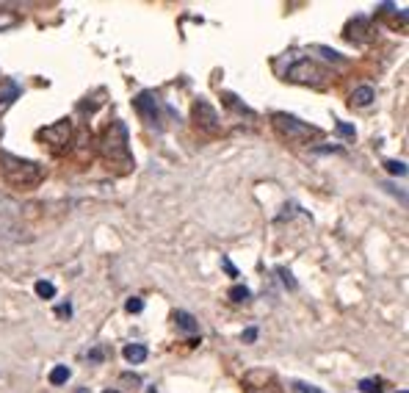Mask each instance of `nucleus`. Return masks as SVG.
Instances as JSON below:
<instances>
[{
    "mask_svg": "<svg viewBox=\"0 0 409 393\" xmlns=\"http://www.w3.org/2000/svg\"><path fill=\"white\" fill-rule=\"evenodd\" d=\"M0 169H3V177L17 186V189H33L42 183L45 172L36 161H28V158H19V155H11V152H0Z\"/></svg>",
    "mask_w": 409,
    "mask_h": 393,
    "instance_id": "f257e3e1",
    "label": "nucleus"
},
{
    "mask_svg": "<svg viewBox=\"0 0 409 393\" xmlns=\"http://www.w3.org/2000/svg\"><path fill=\"white\" fill-rule=\"evenodd\" d=\"M100 152L105 161L111 163H119V166H133V158H130V147H127V125L125 122H111L100 138Z\"/></svg>",
    "mask_w": 409,
    "mask_h": 393,
    "instance_id": "f03ea898",
    "label": "nucleus"
},
{
    "mask_svg": "<svg viewBox=\"0 0 409 393\" xmlns=\"http://www.w3.org/2000/svg\"><path fill=\"white\" fill-rule=\"evenodd\" d=\"M285 78L294 81V83H305V86H323V83L329 81V70L318 67V64L310 61V58H299V61H294V64L288 67Z\"/></svg>",
    "mask_w": 409,
    "mask_h": 393,
    "instance_id": "7ed1b4c3",
    "label": "nucleus"
},
{
    "mask_svg": "<svg viewBox=\"0 0 409 393\" xmlns=\"http://www.w3.org/2000/svg\"><path fill=\"white\" fill-rule=\"evenodd\" d=\"M271 122H274V128L282 133L288 141H310L312 136H318V128L307 125V122H302L299 117L285 114V111H277V114L271 117Z\"/></svg>",
    "mask_w": 409,
    "mask_h": 393,
    "instance_id": "20e7f679",
    "label": "nucleus"
},
{
    "mask_svg": "<svg viewBox=\"0 0 409 393\" xmlns=\"http://www.w3.org/2000/svg\"><path fill=\"white\" fill-rule=\"evenodd\" d=\"M133 106H136V111L144 117V122H147L150 128H161V114H163V111H166V114H175L172 109L163 106V100H161L155 92H141V95L133 100Z\"/></svg>",
    "mask_w": 409,
    "mask_h": 393,
    "instance_id": "39448f33",
    "label": "nucleus"
},
{
    "mask_svg": "<svg viewBox=\"0 0 409 393\" xmlns=\"http://www.w3.org/2000/svg\"><path fill=\"white\" fill-rule=\"evenodd\" d=\"M39 138H42L45 144H50L56 152H64V150L72 144V122H70V120H58V122L42 128V131H39Z\"/></svg>",
    "mask_w": 409,
    "mask_h": 393,
    "instance_id": "423d86ee",
    "label": "nucleus"
},
{
    "mask_svg": "<svg viewBox=\"0 0 409 393\" xmlns=\"http://www.w3.org/2000/svg\"><path fill=\"white\" fill-rule=\"evenodd\" d=\"M191 114H194V122H197V128H202L205 133H218L221 131V122H218V114H216V109L200 97V100H194V109H191Z\"/></svg>",
    "mask_w": 409,
    "mask_h": 393,
    "instance_id": "0eeeda50",
    "label": "nucleus"
},
{
    "mask_svg": "<svg viewBox=\"0 0 409 393\" xmlns=\"http://www.w3.org/2000/svg\"><path fill=\"white\" fill-rule=\"evenodd\" d=\"M371 22L365 19V17H357L354 22H348V28H346V39H351V42H368L371 39Z\"/></svg>",
    "mask_w": 409,
    "mask_h": 393,
    "instance_id": "6e6552de",
    "label": "nucleus"
},
{
    "mask_svg": "<svg viewBox=\"0 0 409 393\" xmlns=\"http://www.w3.org/2000/svg\"><path fill=\"white\" fill-rule=\"evenodd\" d=\"M19 97V83L17 81H3V86H0V109H8L14 100Z\"/></svg>",
    "mask_w": 409,
    "mask_h": 393,
    "instance_id": "1a4fd4ad",
    "label": "nucleus"
},
{
    "mask_svg": "<svg viewBox=\"0 0 409 393\" xmlns=\"http://www.w3.org/2000/svg\"><path fill=\"white\" fill-rule=\"evenodd\" d=\"M374 89L371 86H360V89H354L351 92V106H357V109H365V106H371L374 103Z\"/></svg>",
    "mask_w": 409,
    "mask_h": 393,
    "instance_id": "9d476101",
    "label": "nucleus"
},
{
    "mask_svg": "<svg viewBox=\"0 0 409 393\" xmlns=\"http://www.w3.org/2000/svg\"><path fill=\"white\" fill-rule=\"evenodd\" d=\"M122 355H125L127 363H144L147 360V346L144 344H127L122 349Z\"/></svg>",
    "mask_w": 409,
    "mask_h": 393,
    "instance_id": "9b49d317",
    "label": "nucleus"
},
{
    "mask_svg": "<svg viewBox=\"0 0 409 393\" xmlns=\"http://www.w3.org/2000/svg\"><path fill=\"white\" fill-rule=\"evenodd\" d=\"M175 321H177V327L186 330V332H197V330H200L197 319H194L191 313H186V310H177V313H175Z\"/></svg>",
    "mask_w": 409,
    "mask_h": 393,
    "instance_id": "f8f14e48",
    "label": "nucleus"
},
{
    "mask_svg": "<svg viewBox=\"0 0 409 393\" xmlns=\"http://www.w3.org/2000/svg\"><path fill=\"white\" fill-rule=\"evenodd\" d=\"M227 296H230L232 302H249V299H252V291H249L246 285H232Z\"/></svg>",
    "mask_w": 409,
    "mask_h": 393,
    "instance_id": "ddd939ff",
    "label": "nucleus"
},
{
    "mask_svg": "<svg viewBox=\"0 0 409 393\" xmlns=\"http://www.w3.org/2000/svg\"><path fill=\"white\" fill-rule=\"evenodd\" d=\"M70 374H72V371H70L67 366H56V369L50 371V385H64V383L70 380Z\"/></svg>",
    "mask_w": 409,
    "mask_h": 393,
    "instance_id": "4468645a",
    "label": "nucleus"
},
{
    "mask_svg": "<svg viewBox=\"0 0 409 393\" xmlns=\"http://www.w3.org/2000/svg\"><path fill=\"white\" fill-rule=\"evenodd\" d=\"M224 103H227L230 109H235L238 114H246V117H255V111H252L249 106H243V103H238V97H235V95H224Z\"/></svg>",
    "mask_w": 409,
    "mask_h": 393,
    "instance_id": "2eb2a0df",
    "label": "nucleus"
},
{
    "mask_svg": "<svg viewBox=\"0 0 409 393\" xmlns=\"http://www.w3.org/2000/svg\"><path fill=\"white\" fill-rule=\"evenodd\" d=\"M36 294H39L42 299H53V296H56V285L47 282V280H39V282H36Z\"/></svg>",
    "mask_w": 409,
    "mask_h": 393,
    "instance_id": "dca6fc26",
    "label": "nucleus"
},
{
    "mask_svg": "<svg viewBox=\"0 0 409 393\" xmlns=\"http://www.w3.org/2000/svg\"><path fill=\"white\" fill-rule=\"evenodd\" d=\"M362 393H382V380H360Z\"/></svg>",
    "mask_w": 409,
    "mask_h": 393,
    "instance_id": "f3484780",
    "label": "nucleus"
},
{
    "mask_svg": "<svg viewBox=\"0 0 409 393\" xmlns=\"http://www.w3.org/2000/svg\"><path fill=\"white\" fill-rule=\"evenodd\" d=\"M385 166H387V172H390V175H399V177H404V175H407V163H404V161H387Z\"/></svg>",
    "mask_w": 409,
    "mask_h": 393,
    "instance_id": "a211bd4d",
    "label": "nucleus"
},
{
    "mask_svg": "<svg viewBox=\"0 0 409 393\" xmlns=\"http://www.w3.org/2000/svg\"><path fill=\"white\" fill-rule=\"evenodd\" d=\"M125 310H127V313H141V310H144V302H141L138 296H130V299L125 302Z\"/></svg>",
    "mask_w": 409,
    "mask_h": 393,
    "instance_id": "6ab92c4d",
    "label": "nucleus"
},
{
    "mask_svg": "<svg viewBox=\"0 0 409 393\" xmlns=\"http://www.w3.org/2000/svg\"><path fill=\"white\" fill-rule=\"evenodd\" d=\"M315 50H318V53H323V58H329V61H343V56H340L337 50H329V47H323V45H318Z\"/></svg>",
    "mask_w": 409,
    "mask_h": 393,
    "instance_id": "aec40b11",
    "label": "nucleus"
},
{
    "mask_svg": "<svg viewBox=\"0 0 409 393\" xmlns=\"http://www.w3.org/2000/svg\"><path fill=\"white\" fill-rule=\"evenodd\" d=\"M246 393H282L274 383H268V385H260V388H255V385H249Z\"/></svg>",
    "mask_w": 409,
    "mask_h": 393,
    "instance_id": "412c9836",
    "label": "nucleus"
},
{
    "mask_svg": "<svg viewBox=\"0 0 409 393\" xmlns=\"http://www.w3.org/2000/svg\"><path fill=\"white\" fill-rule=\"evenodd\" d=\"M294 393H323L321 388L310 385V383H294Z\"/></svg>",
    "mask_w": 409,
    "mask_h": 393,
    "instance_id": "4be33fe9",
    "label": "nucleus"
},
{
    "mask_svg": "<svg viewBox=\"0 0 409 393\" xmlns=\"http://www.w3.org/2000/svg\"><path fill=\"white\" fill-rule=\"evenodd\" d=\"M277 274L282 277V282H285L288 288H296V280H294V274H291L288 268H282V266H280V268H277Z\"/></svg>",
    "mask_w": 409,
    "mask_h": 393,
    "instance_id": "5701e85b",
    "label": "nucleus"
},
{
    "mask_svg": "<svg viewBox=\"0 0 409 393\" xmlns=\"http://www.w3.org/2000/svg\"><path fill=\"white\" fill-rule=\"evenodd\" d=\"M335 128H337V133H340V136H348V138H354V125H348V122H337Z\"/></svg>",
    "mask_w": 409,
    "mask_h": 393,
    "instance_id": "b1692460",
    "label": "nucleus"
},
{
    "mask_svg": "<svg viewBox=\"0 0 409 393\" xmlns=\"http://www.w3.org/2000/svg\"><path fill=\"white\" fill-rule=\"evenodd\" d=\"M255 338H257V330H255V327H249V330L243 332V341H246V344H252Z\"/></svg>",
    "mask_w": 409,
    "mask_h": 393,
    "instance_id": "393cba45",
    "label": "nucleus"
},
{
    "mask_svg": "<svg viewBox=\"0 0 409 393\" xmlns=\"http://www.w3.org/2000/svg\"><path fill=\"white\" fill-rule=\"evenodd\" d=\"M70 313H72V307H70V305H61V307H58V316H70Z\"/></svg>",
    "mask_w": 409,
    "mask_h": 393,
    "instance_id": "a878e982",
    "label": "nucleus"
},
{
    "mask_svg": "<svg viewBox=\"0 0 409 393\" xmlns=\"http://www.w3.org/2000/svg\"><path fill=\"white\" fill-rule=\"evenodd\" d=\"M102 393H119V391H102Z\"/></svg>",
    "mask_w": 409,
    "mask_h": 393,
    "instance_id": "bb28decb",
    "label": "nucleus"
},
{
    "mask_svg": "<svg viewBox=\"0 0 409 393\" xmlns=\"http://www.w3.org/2000/svg\"><path fill=\"white\" fill-rule=\"evenodd\" d=\"M401 393H407V391H401Z\"/></svg>",
    "mask_w": 409,
    "mask_h": 393,
    "instance_id": "cd10ccee",
    "label": "nucleus"
}]
</instances>
